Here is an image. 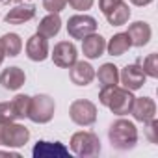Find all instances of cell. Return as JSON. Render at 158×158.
<instances>
[{"mask_svg":"<svg viewBox=\"0 0 158 158\" xmlns=\"http://www.w3.org/2000/svg\"><path fill=\"white\" fill-rule=\"evenodd\" d=\"M0 48H2L4 54L10 56V58L19 56L21 50H23V39H21V35L13 34V32L11 34H4L2 37H0Z\"/></svg>","mask_w":158,"mask_h":158,"instance_id":"cell-20","label":"cell"},{"mask_svg":"<svg viewBox=\"0 0 158 158\" xmlns=\"http://www.w3.org/2000/svg\"><path fill=\"white\" fill-rule=\"evenodd\" d=\"M26 56L32 61H45L48 58V41L47 37L34 34L28 41H26Z\"/></svg>","mask_w":158,"mask_h":158,"instance_id":"cell-14","label":"cell"},{"mask_svg":"<svg viewBox=\"0 0 158 158\" xmlns=\"http://www.w3.org/2000/svg\"><path fill=\"white\" fill-rule=\"evenodd\" d=\"M138 63L141 65V69H143V73H145L147 76L158 78V54H156V52L149 54L145 60H139Z\"/></svg>","mask_w":158,"mask_h":158,"instance_id":"cell-24","label":"cell"},{"mask_svg":"<svg viewBox=\"0 0 158 158\" xmlns=\"http://www.w3.org/2000/svg\"><path fill=\"white\" fill-rule=\"evenodd\" d=\"M0 156H13V158H21L19 152H13V151H0Z\"/></svg>","mask_w":158,"mask_h":158,"instance_id":"cell-31","label":"cell"},{"mask_svg":"<svg viewBox=\"0 0 158 158\" xmlns=\"http://www.w3.org/2000/svg\"><path fill=\"white\" fill-rule=\"evenodd\" d=\"M69 117L78 127H89L97 121V106L88 99H76L69 106Z\"/></svg>","mask_w":158,"mask_h":158,"instance_id":"cell-6","label":"cell"},{"mask_svg":"<svg viewBox=\"0 0 158 158\" xmlns=\"http://www.w3.org/2000/svg\"><path fill=\"white\" fill-rule=\"evenodd\" d=\"M13 110H15V117L17 119H26L28 117V112H30V97L28 95H17L13 101Z\"/></svg>","mask_w":158,"mask_h":158,"instance_id":"cell-23","label":"cell"},{"mask_svg":"<svg viewBox=\"0 0 158 158\" xmlns=\"http://www.w3.org/2000/svg\"><path fill=\"white\" fill-rule=\"evenodd\" d=\"M99 101H101V104H104L112 114L123 117V115L130 114V108H132V102H134V95H132V91L127 89V88L110 86V88H101Z\"/></svg>","mask_w":158,"mask_h":158,"instance_id":"cell-1","label":"cell"},{"mask_svg":"<svg viewBox=\"0 0 158 158\" xmlns=\"http://www.w3.org/2000/svg\"><path fill=\"white\" fill-rule=\"evenodd\" d=\"M95 76H97L101 88L117 86L119 84V67L114 65V63H102L99 67V71L95 73Z\"/></svg>","mask_w":158,"mask_h":158,"instance_id":"cell-19","label":"cell"},{"mask_svg":"<svg viewBox=\"0 0 158 158\" xmlns=\"http://www.w3.org/2000/svg\"><path fill=\"white\" fill-rule=\"evenodd\" d=\"M69 78L74 86H89L95 80V69L89 61H74L69 67Z\"/></svg>","mask_w":158,"mask_h":158,"instance_id":"cell-10","label":"cell"},{"mask_svg":"<svg viewBox=\"0 0 158 158\" xmlns=\"http://www.w3.org/2000/svg\"><path fill=\"white\" fill-rule=\"evenodd\" d=\"M108 139L110 145L115 151H130L138 143V128L128 119H117L108 128Z\"/></svg>","mask_w":158,"mask_h":158,"instance_id":"cell-2","label":"cell"},{"mask_svg":"<svg viewBox=\"0 0 158 158\" xmlns=\"http://www.w3.org/2000/svg\"><path fill=\"white\" fill-rule=\"evenodd\" d=\"M147 125V138H149V141L151 143H156L158 141V138H156V130H158V121L156 119H152V121H149V123H145Z\"/></svg>","mask_w":158,"mask_h":158,"instance_id":"cell-28","label":"cell"},{"mask_svg":"<svg viewBox=\"0 0 158 158\" xmlns=\"http://www.w3.org/2000/svg\"><path fill=\"white\" fill-rule=\"evenodd\" d=\"M61 30V19L58 13H48L47 17H43L37 24V34L50 39V37H56Z\"/></svg>","mask_w":158,"mask_h":158,"instance_id":"cell-18","label":"cell"},{"mask_svg":"<svg viewBox=\"0 0 158 158\" xmlns=\"http://www.w3.org/2000/svg\"><path fill=\"white\" fill-rule=\"evenodd\" d=\"M54 110H56V102L50 95L39 93L35 97H30V112H28V119L39 125H45L48 121H52L54 117Z\"/></svg>","mask_w":158,"mask_h":158,"instance_id":"cell-4","label":"cell"},{"mask_svg":"<svg viewBox=\"0 0 158 158\" xmlns=\"http://www.w3.org/2000/svg\"><path fill=\"white\" fill-rule=\"evenodd\" d=\"M93 2H95V0H67V4L73 10H76V11H88V10H91Z\"/></svg>","mask_w":158,"mask_h":158,"instance_id":"cell-27","label":"cell"},{"mask_svg":"<svg viewBox=\"0 0 158 158\" xmlns=\"http://www.w3.org/2000/svg\"><path fill=\"white\" fill-rule=\"evenodd\" d=\"M99 24L91 15H73L67 21V34L73 39H84L86 35L97 32Z\"/></svg>","mask_w":158,"mask_h":158,"instance_id":"cell-7","label":"cell"},{"mask_svg":"<svg viewBox=\"0 0 158 158\" xmlns=\"http://www.w3.org/2000/svg\"><path fill=\"white\" fill-rule=\"evenodd\" d=\"M34 17H35V6L28 4V2H21L19 6H15L13 10L8 11L4 21L8 24H24V23L32 21Z\"/></svg>","mask_w":158,"mask_h":158,"instance_id":"cell-17","label":"cell"},{"mask_svg":"<svg viewBox=\"0 0 158 158\" xmlns=\"http://www.w3.org/2000/svg\"><path fill=\"white\" fill-rule=\"evenodd\" d=\"M128 19H130V8L125 0H121V2L106 15V21L112 26H123V24L128 23Z\"/></svg>","mask_w":158,"mask_h":158,"instance_id":"cell-22","label":"cell"},{"mask_svg":"<svg viewBox=\"0 0 158 158\" xmlns=\"http://www.w3.org/2000/svg\"><path fill=\"white\" fill-rule=\"evenodd\" d=\"M67 6V0H43V8L48 13H60Z\"/></svg>","mask_w":158,"mask_h":158,"instance_id":"cell-26","label":"cell"},{"mask_svg":"<svg viewBox=\"0 0 158 158\" xmlns=\"http://www.w3.org/2000/svg\"><path fill=\"white\" fill-rule=\"evenodd\" d=\"M119 80H121L123 88H127L130 91H136V89L143 88V84L147 80V74L143 73L139 63H130V65H125L123 71L119 73Z\"/></svg>","mask_w":158,"mask_h":158,"instance_id":"cell-8","label":"cell"},{"mask_svg":"<svg viewBox=\"0 0 158 158\" xmlns=\"http://www.w3.org/2000/svg\"><path fill=\"white\" fill-rule=\"evenodd\" d=\"M127 35H128V39H130V45H132V47L141 48V47H145V45L151 41L152 30H151V26H149L145 21H136V23H132V24L128 26Z\"/></svg>","mask_w":158,"mask_h":158,"instance_id":"cell-13","label":"cell"},{"mask_svg":"<svg viewBox=\"0 0 158 158\" xmlns=\"http://www.w3.org/2000/svg\"><path fill=\"white\" fill-rule=\"evenodd\" d=\"M4 58H6V54H4V50L0 48V65H2V61H4Z\"/></svg>","mask_w":158,"mask_h":158,"instance_id":"cell-33","label":"cell"},{"mask_svg":"<svg viewBox=\"0 0 158 158\" xmlns=\"http://www.w3.org/2000/svg\"><path fill=\"white\" fill-rule=\"evenodd\" d=\"M71 151L80 158H91L101 152V139L95 132H74L71 136Z\"/></svg>","mask_w":158,"mask_h":158,"instance_id":"cell-3","label":"cell"},{"mask_svg":"<svg viewBox=\"0 0 158 158\" xmlns=\"http://www.w3.org/2000/svg\"><path fill=\"white\" fill-rule=\"evenodd\" d=\"M34 158H58V156H69V149L60 141H37L32 149Z\"/></svg>","mask_w":158,"mask_h":158,"instance_id":"cell-12","label":"cell"},{"mask_svg":"<svg viewBox=\"0 0 158 158\" xmlns=\"http://www.w3.org/2000/svg\"><path fill=\"white\" fill-rule=\"evenodd\" d=\"M130 47H132V45H130V39H128L127 32L115 34V35L106 43V50H108L110 56H123L125 52H128Z\"/></svg>","mask_w":158,"mask_h":158,"instance_id":"cell-21","label":"cell"},{"mask_svg":"<svg viewBox=\"0 0 158 158\" xmlns=\"http://www.w3.org/2000/svg\"><path fill=\"white\" fill-rule=\"evenodd\" d=\"M30 139V130L21 123H2L0 125V145H6L8 149L24 147Z\"/></svg>","mask_w":158,"mask_h":158,"instance_id":"cell-5","label":"cell"},{"mask_svg":"<svg viewBox=\"0 0 158 158\" xmlns=\"http://www.w3.org/2000/svg\"><path fill=\"white\" fill-rule=\"evenodd\" d=\"M26 82V74L21 67H8L0 73V84L8 91H17Z\"/></svg>","mask_w":158,"mask_h":158,"instance_id":"cell-16","label":"cell"},{"mask_svg":"<svg viewBox=\"0 0 158 158\" xmlns=\"http://www.w3.org/2000/svg\"><path fill=\"white\" fill-rule=\"evenodd\" d=\"M104 50H106V39L101 34L93 32L82 39V52L88 60H97L99 56L104 54Z\"/></svg>","mask_w":158,"mask_h":158,"instance_id":"cell-15","label":"cell"},{"mask_svg":"<svg viewBox=\"0 0 158 158\" xmlns=\"http://www.w3.org/2000/svg\"><path fill=\"white\" fill-rule=\"evenodd\" d=\"M130 114L136 121L145 125V123H149L156 117V104L151 97H134Z\"/></svg>","mask_w":158,"mask_h":158,"instance_id":"cell-11","label":"cell"},{"mask_svg":"<svg viewBox=\"0 0 158 158\" xmlns=\"http://www.w3.org/2000/svg\"><path fill=\"white\" fill-rule=\"evenodd\" d=\"M21 2H28V0H0V4H21Z\"/></svg>","mask_w":158,"mask_h":158,"instance_id":"cell-32","label":"cell"},{"mask_svg":"<svg viewBox=\"0 0 158 158\" xmlns=\"http://www.w3.org/2000/svg\"><path fill=\"white\" fill-rule=\"evenodd\" d=\"M52 61L54 65L61 67V69H69L76 60H78V50L74 47V43L71 41H60L54 45V50H52Z\"/></svg>","mask_w":158,"mask_h":158,"instance_id":"cell-9","label":"cell"},{"mask_svg":"<svg viewBox=\"0 0 158 158\" xmlns=\"http://www.w3.org/2000/svg\"><path fill=\"white\" fill-rule=\"evenodd\" d=\"M130 2H132L134 6H138V8H143V6H149L152 0H130Z\"/></svg>","mask_w":158,"mask_h":158,"instance_id":"cell-30","label":"cell"},{"mask_svg":"<svg viewBox=\"0 0 158 158\" xmlns=\"http://www.w3.org/2000/svg\"><path fill=\"white\" fill-rule=\"evenodd\" d=\"M15 110L11 102H0V125L2 123H11L15 121Z\"/></svg>","mask_w":158,"mask_h":158,"instance_id":"cell-25","label":"cell"},{"mask_svg":"<svg viewBox=\"0 0 158 158\" xmlns=\"http://www.w3.org/2000/svg\"><path fill=\"white\" fill-rule=\"evenodd\" d=\"M119 2H121V0H99V8H101V11L104 15H108Z\"/></svg>","mask_w":158,"mask_h":158,"instance_id":"cell-29","label":"cell"}]
</instances>
